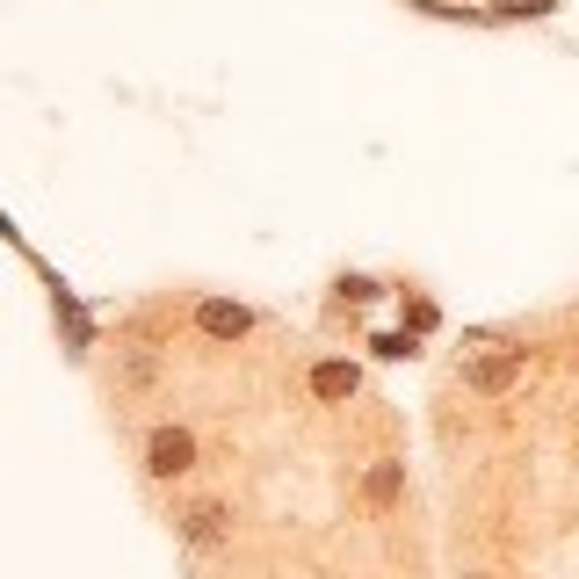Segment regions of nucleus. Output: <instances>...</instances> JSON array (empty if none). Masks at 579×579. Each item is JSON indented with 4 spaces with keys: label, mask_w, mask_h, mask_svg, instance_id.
<instances>
[{
    "label": "nucleus",
    "mask_w": 579,
    "mask_h": 579,
    "mask_svg": "<svg viewBox=\"0 0 579 579\" xmlns=\"http://www.w3.org/2000/svg\"><path fill=\"white\" fill-rule=\"evenodd\" d=\"M145 456H152V471H160V478H174V471H189V464H196V442L181 435V428H160Z\"/></svg>",
    "instance_id": "obj_1"
},
{
    "label": "nucleus",
    "mask_w": 579,
    "mask_h": 579,
    "mask_svg": "<svg viewBox=\"0 0 579 579\" xmlns=\"http://www.w3.org/2000/svg\"><path fill=\"white\" fill-rule=\"evenodd\" d=\"M464 377H471V391H500V384L514 377V355H500V362H471Z\"/></svg>",
    "instance_id": "obj_2"
},
{
    "label": "nucleus",
    "mask_w": 579,
    "mask_h": 579,
    "mask_svg": "<svg viewBox=\"0 0 579 579\" xmlns=\"http://www.w3.org/2000/svg\"><path fill=\"white\" fill-rule=\"evenodd\" d=\"M203 333H247V312L239 304H203Z\"/></svg>",
    "instance_id": "obj_3"
},
{
    "label": "nucleus",
    "mask_w": 579,
    "mask_h": 579,
    "mask_svg": "<svg viewBox=\"0 0 579 579\" xmlns=\"http://www.w3.org/2000/svg\"><path fill=\"white\" fill-rule=\"evenodd\" d=\"M312 384H319V399H348V391H355V370H341V362H326V370H319Z\"/></svg>",
    "instance_id": "obj_4"
},
{
    "label": "nucleus",
    "mask_w": 579,
    "mask_h": 579,
    "mask_svg": "<svg viewBox=\"0 0 579 579\" xmlns=\"http://www.w3.org/2000/svg\"><path fill=\"white\" fill-rule=\"evenodd\" d=\"M218 522H225L218 507H196V522H189V536H196V543H210V536H218Z\"/></svg>",
    "instance_id": "obj_5"
}]
</instances>
